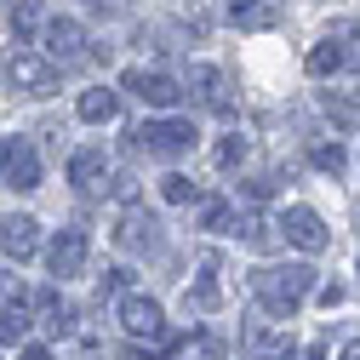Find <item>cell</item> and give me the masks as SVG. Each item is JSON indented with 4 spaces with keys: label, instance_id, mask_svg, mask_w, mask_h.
I'll return each mask as SVG.
<instances>
[{
    "label": "cell",
    "instance_id": "cell-16",
    "mask_svg": "<svg viewBox=\"0 0 360 360\" xmlns=\"http://www.w3.org/2000/svg\"><path fill=\"white\" fill-rule=\"evenodd\" d=\"M75 115H80L86 126H109V120L120 115V98L109 92V86H92V92H80V103H75Z\"/></svg>",
    "mask_w": 360,
    "mask_h": 360
},
{
    "label": "cell",
    "instance_id": "cell-35",
    "mask_svg": "<svg viewBox=\"0 0 360 360\" xmlns=\"http://www.w3.org/2000/svg\"><path fill=\"white\" fill-rule=\"evenodd\" d=\"M343 360H360V343H349V349H343Z\"/></svg>",
    "mask_w": 360,
    "mask_h": 360
},
{
    "label": "cell",
    "instance_id": "cell-33",
    "mask_svg": "<svg viewBox=\"0 0 360 360\" xmlns=\"http://www.w3.org/2000/svg\"><path fill=\"white\" fill-rule=\"evenodd\" d=\"M18 360H52V354H46V349H23Z\"/></svg>",
    "mask_w": 360,
    "mask_h": 360
},
{
    "label": "cell",
    "instance_id": "cell-5",
    "mask_svg": "<svg viewBox=\"0 0 360 360\" xmlns=\"http://www.w3.org/2000/svg\"><path fill=\"white\" fill-rule=\"evenodd\" d=\"M120 332H126V338H149V343H155V338L166 332V309H160L149 292H126V297H120Z\"/></svg>",
    "mask_w": 360,
    "mask_h": 360
},
{
    "label": "cell",
    "instance_id": "cell-10",
    "mask_svg": "<svg viewBox=\"0 0 360 360\" xmlns=\"http://www.w3.org/2000/svg\"><path fill=\"white\" fill-rule=\"evenodd\" d=\"M126 92H138L149 109H177V103H184V86H177L172 75H155V69H131L126 75Z\"/></svg>",
    "mask_w": 360,
    "mask_h": 360
},
{
    "label": "cell",
    "instance_id": "cell-20",
    "mask_svg": "<svg viewBox=\"0 0 360 360\" xmlns=\"http://www.w3.org/2000/svg\"><path fill=\"white\" fill-rule=\"evenodd\" d=\"M160 360H223V343L212 332H189V338H177Z\"/></svg>",
    "mask_w": 360,
    "mask_h": 360
},
{
    "label": "cell",
    "instance_id": "cell-21",
    "mask_svg": "<svg viewBox=\"0 0 360 360\" xmlns=\"http://www.w3.org/2000/svg\"><path fill=\"white\" fill-rule=\"evenodd\" d=\"M40 29H46V0H12V34L34 40Z\"/></svg>",
    "mask_w": 360,
    "mask_h": 360
},
{
    "label": "cell",
    "instance_id": "cell-29",
    "mask_svg": "<svg viewBox=\"0 0 360 360\" xmlns=\"http://www.w3.org/2000/svg\"><path fill=\"white\" fill-rule=\"evenodd\" d=\"M126 269H109V275H103V297H126Z\"/></svg>",
    "mask_w": 360,
    "mask_h": 360
},
{
    "label": "cell",
    "instance_id": "cell-31",
    "mask_svg": "<svg viewBox=\"0 0 360 360\" xmlns=\"http://www.w3.org/2000/svg\"><path fill=\"white\" fill-rule=\"evenodd\" d=\"M115 200L120 206H138V184H131V177H115Z\"/></svg>",
    "mask_w": 360,
    "mask_h": 360
},
{
    "label": "cell",
    "instance_id": "cell-9",
    "mask_svg": "<svg viewBox=\"0 0 360 360\" xmlns=\"http://www.w3.org/2000/svg\"><path fill=\"white\" fill-rule=\"evenodd\" d=\"M217 275H223V257H217V252H206V257H200V269H195V286L184 292L189 314H212V309H223V286H217Z\"/></svg>",
    "mask_w": 360,
    "mask_h": 360
},
{
    "label": "cell",
    "instance_id": "cell-3",
    "mask_svg": "<svg viewBox=\"0 0 360 360\" xmlns=\"http://www.w3.org/2000/svg\"><path fill=\"white\" fill-rule=\"evenodd\" d=\"M138 143H143L149 155H160V160H177V155H189L200 138H195V120L166 115V120H149V126L138 131Z\"/></svg>",
    "mask_w": 360,
    "mask_h": 360
},
{
    "label": "cell",
    "instance_id": "cell-26",
    "mask_svg": "<svg viewBox=\"0 0 360 360\" xmlns=\"http://www.w3.org/2000/svg\"><path fill=\"white\" fill-rule=\"evenodd\" d=\"M246 149H252V143H246V131H229V138L217 143V166H223V172H235V166L246 160Z\"/></svg>",
    "mask_w": 360,
    "mask_h": 360
},
{
    "label": "cell",
    "instance_id": "cell-34",
    "mask_svg": "<svg viewBox=\"0 0 360 360\" xmlns=\"http://www.w3.org/2000/svg\"><path fill=\"white\" fill-rule=\"evenodd\" d=\"M303 360H326V354H321V343H309V349H303Z\"/></svg>",
    "mask_w": 360,
    "mask_h": 360
},
{
    "label": "cell",
    "instance_id": "cell-24",
    "mask_svg": "<svg viewBox=\"0 0 360 360\" xmlns=\"http://www.w3.org/2000/svg\"><path fill=\"white\" fill-rule=\"evenodd\" d=\"M29 326H34V314H29L23 303H6V309H0V343H23Z\"/></svg>",
    "mask_w": 360,
    "mask_h": 360
},
{
    "label": "cell",
    "instance_id": "cell-32",
    "mask_svg": "<svg viewBox=\"0 0 360 360\" xmlns=\"http://www.w3.org/2000/svg\"><path fill=\"white\" fill-rule=\"evenodd\" d=\"M86 6H98V12H120L126 0H86Z\"/></svg>",
    "mask_w": 360,
    "mask_h": 360
},
{
    "label": "cell",
    "instance_id": "cell-28",
    "mask_svg": "<svg viewBox=\"0 0 360 360\" xmlns=\"http://www.w3.org/2000/svg\"><path fill=\"white\" fill-rule=\"evenodd\" d=\"M6 303H23V281L12 275V269H0V309Z\"/></svg>",
    "mask_w": 360,
    "mask_h": 360
},
{
    "label": "cell",
    "instance_id": "cell-19",
    "mask_svg": "<svg viewBox=\"0 0 360 360\" xmlns=\"http://www.w3.org/2000/svg\"><path fill=\"white\" fill-rule=\"evenodd\" d=\"M321 109H326L332 126H354L360 120V86H332V92L321 98Z\"/></svg>",
    "mask_w": 360,
    "mask_h": 360
},
{
    "label": "cell",
    "instance_id": "cell-22",
    "mask_svg": "<svg viewBox=\"0 0 360 360\" xmlns=\"http://www.w3.org/2000/svg\"><path fill=\"white\" fill-rule=\"evenodd\" d=\"M189 92H200V98H206V103H212L217 115H229V103H223V75H217L212 63H200V69H195V80H189Z\"/></svg>",
    "mask_w": 360,
    "mask_h": 360
},
{
    "label": "cell",
    "instance_id": "cell-1",
    "mask_svg": "<svg viewBox=\"0 0 360 360\" xmlns=\"http://www.w3.org/2000/svg\"><path fill=\"white\" fill-rule=\"evenodd\" d=\"M252 297L269 314H297L314 297V269L309 263H263V269H252Z\"/></svg>",
    "mask_w": 360,
    "mask_h": 360
},
{
    "label": "cell",
    "instance_id": "cell-2",
    "mask_svg": "<svg viewBox=\"0 0 360 360\" xmlns=\"http://www.w3.org/2000/svg\"><path fill=\"white\" fill-rule=\"evenodd\" d=\"M40 40H46V63L63 75V69H80L86 58H92V40H86V29L75 18H46V29H40Z\"/></svg>",
    "mask_w": 360,
    "mask_h": 360
},
{
    "label": "cell",
    "instance_id": "cell-6",
    "mask_svg": "<svg viewBox=\"0 0 360 360\" xmlns=\"http://www.w3.org/2000/svg\"><path fill=\"white\" fill-rule=\"evenodd\" d=\"M275 229H281L297 252H309V257H314V252H326V240H332V235H326V223H321V212H309V206H286Z\"/></svg>",
    "mask_w": 360,
    "mask_h": 360
},
{
    "label": "cell",
    "instance_id": "cell-12",
    "mask_svg": "<svg viewBox=\"0 0 360 360\" xmlns=\"http://www.w3.org/2000/svg\"><path fill=\"white\" fill-rule=\"evenodd\" d=\"M126 252H155L160 246V217L155 212H143V206H131L126 217H120V235H115Z\"/></svg>",
    "mask_w": 360,
    "mask_h": 360
},
{
    "label": "cell",
    "instance_id": "cell-18",
    "mask_svg": "<svg viewBox=\"0 0 360 360\" xmlns=\"http://www.w3.org/2000/svg\"><path fill=\"white\" fill-rule=\"evenodd\" d=\"M235 235H240L246 246L269 252V246H275V235H281V229H275V223H269V217H263L257 206H246V212H235Z\"/></svg>",
    "mask_w": 360,
    "mask_h": 360
},
{
    "label": "cell",
    "instance_id": "cell-27",
    "mask_svg": "<svg viewBox=\"0 0 360 360\" xmlns=\"http://www.w3.org/2000/svg\"><path fill=\"white\" fill-rule=\"evenodd\" d=\"M160 195H166V200H172V206H189V200H195V195H200V189H195V184H189V177H177V172H172V177H166V184H160Z\"/></svg>",
    "mask_w": 360,
    "mask_h": 360
},
{
    "label": "cell",
    "instance_id": "cell-30",
    "mask_svg": "<svg viewBox=\"0 0 360 360\" xmlns=\"http://www.w3.org/2000/svg\"><path fill=\"white\" fill-rule=\"evenodd\" d=\"M314 303H321V309H338L343 303V286L332 281V286H314Z\"/></svg>",
    "mask_w": 360,
    "mask_h": 360
},
{
    "label": "cell",
    "instance_id": "cell-4",
    "mask_svg": "<svg viewBox=\"0 0 360 360\" xmlns=\"http://www.w3.org/2000/svg\"><path fill=\"white\" fill-rule=\"evenodd\" d=\"M6 80H12V92H23V98H52L58 92V69L40 58V52H12Z\"/></svg>",
    "mask_w": 360,
    "mask_h": 360
},
{
    "label": "cell",
    "instance_id": "cell-14",
    "mask_svg": "<svg viewBox=\"0 0 360 360\" xmlns=\"http://www.w3.org/2000/svg\"><path fill=\"white\" fill-rule=\"evenodd\" d=\"M240 354H246V360H292V343L275 338L263 321H246V332H240Z\"/></svg>",
    "mask_w": 360,
    "mask_h": 360
},
{
    "label": "cell",
    "instance_id": "cell-15",
    "mask_svg": "<svg viewBox=\"0 0 360 360\" xmlns=\"http://www.w3.org/2000/svg\"><path fill=\"white\" fill-rule=\"evenodd\" d=\"M34 326L52 332V338H69V332H75V309H69L58 292H34Z\"/></svg>",
    "mask_w": 360,
    "mask_h": 360
},
{
    "label": "cell",
    "instance_id": "cell-23",
    "mask_svg": "<svg viewBox=\"0 0 360 360\" xmlns=\"http://www.w3.org/2000/svg\"><path fill=\"white\" fill-rule=\"evenodd\" d=\"M309 166L326 172V177H343L349 172V155H343V143H309Z\"/></svg>",
    "mask_w": 360,
    "mask_h": 360
},
{
    "label": "cell",
    "instance_id": "cell-8",
    "mask_svg": "<svg viewBox=\"0 0 360 360\" xmlns=\"http://www.w3.org/2000/svg\"><path fill=\"white\" fill-rule=\"evenodd\" d=\"M46 269H52V281H75L86 269V235L80 229H58L52 246H46Z\"/></svg>",
    "mask_w": 360,
    "mask_h": 360
},
{
    "label": "cell",
    "instance_id": "cell-25",
    "mask_svg": "<svg viewBox=\"0 0 360 360\" xmlns=\"http://www.w3.org/2000/svg\"><path fill=\"white\" fill-rule=\"evenodd\" d=\"M200 229H206V235L235 229V206H229V200H200Z\"/></svg>",
    "mask_w": 360,
    "mask_h": 360
},
{
    "label": "cell",
    "instance_id": "cell-13",
    "mask_svg": "<svg viewBox=\"0 0 360 360\" xmlns=\"http://www.w3.org/2000/svg\"><path fill=\"white\" fill-rule=\"evenodd\" d=\"M0 252H6L12 263H29L40 252V223L34 217H6L0 223Z\"/></svg>",
    "mask_w": 360,
    "mask_h": 360
},
{
    "label": "cell",
    "instance_id": "cell-36",
    "mask_svg": "<svg viewBox=\"0 0 360 360\" xmlns=\"http://www.w3.org/2000/svg\"><path fill=\"white\" fill-rule=\"evenodd\" d=\"M0 160H6V138H0Z\"/></svg>",
    "mask_w": 360,
    "mask_h": 360
},
{
    "label": "cell",
    "instance_id": "cell-7",
    "mask_svg": "<svg viewBox=\"0 0 360 360\" xmlns=\"http://www.w3.org/2000/svg\"><path fill=\"white\" fill-rule=\"evenodd\" d=\"M109 177H115V166H109L103 143H86V149H75V155H69V184H75L80 195H98Z\"/></svg>",
    "mask_w": 360,
    "mask_h": 360
},
{
    "label": "cell",
    "instance_id": "cell-11",
    "mask_svg": "<svg viewBox=\"0 0 360 360\" xmlns=\"http://www.w3.org/2000/svg\"><path fill=\"white\" fill-rule=\"evenodd\" d=\"M0 177H6V189H34L40 184V155L34 143H6V160H0Z\"/></svg>",
    "mask_w": 360,
    "mask_h": 360
},
{
    "label": "cell",
    "instance_id": "cell-17",
    "mask_svg": "<svg viewBox=\"0 0 360 360\" xmlns=\"http://www.w3.org/2000/svg\"><path fill=\"white\" fill-rule=\"evenodd\" d=\"M223 18L235 29H269L275 23V0H223Z\"/></svg>",
    "mask_w": 360,
    "mask_h": 360
}]
</instances>
